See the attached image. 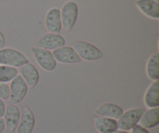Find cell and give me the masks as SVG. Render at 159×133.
<instances>
[{"instance_id": "9c48e42d", "label": "cell", "mask_w": 159, "mask_h": 133, "mask_svg": "<svg viewBox=\"0 0 159 133\" xmlns=\"http://www.w3.org/2000/svg\"><path fill=\"white\" fill-rule=\"evenodd\" d=\"M35 126V116L27 106L23 108L16 128V133H32Z\"/></svg>"}, {"instance_id": "7a4b0ae2", "label": "cell", "mask_w": 159, "mask_h": 133, "mask_svg": "<svg viewBox=\"0 0 159 133\" xmlns=\"http://www.w3.org/2000/svg\"><path fill=\"white\" fill-rule=\"evenodd\" d=\"M73 48L82 60L96 61L103 57V53L99 48L89 42L79 40L73 45Z\"/></svg>"}, {"instance_id": "52a82bcc", "label": "cell", "mask_w": 159, "mask_h": 133, "mask_svg": "<svg viewBox=\"0 0 159 133\" xmlns=\"http://www.w3.org/2000/svg\"><path fill=\"white\" fill-rule=\"evenodd\" d=\"M53 56L57 62L61 64H78L82 62L76 51L72 47L62 46L54 50Z\"/></svg>"}, {"instance_id": "e0dca14e", "label": "cell", "mask_w": 159, "mask_h": 133, "mask_svg": "<svg viewBox=\"0 0 159 133\" xmlns=\"http://www.w3.org/2000/svg\"><path fill=\"white\" fill-rule=\"evenodd\" d=\"M159 124V107L155 108H149L145 111L140 119V126L144 129H149L156 127Z\"/></svg>"}, {"instance_id": "484cf974", "label": "cell", "mask_w": 159, "mask_h": 133, "mask_svg": "<svg viewBox=\"0 0 159 133\" xmlns=\"http://www.w3.org/2000/svg\"><path fill=\"white\" fill-rule=\"evenodd\" d=\"M154 1H155V2H158L159 0H154Z\"/></svg>"}, {"instance_id": "30bf717a", "label": "cell", "mask_w": 159, "mask_h": 133, "mask_svg": "<svg viewBox=\"0 0 159 133\" xmlns=\"http://www.w3.org/2000/svg\"><path fill=\"white\" fill-rule=\"evenodd\" d=\"M20 111L15 104H9L6 107V111L3 115L6 129L9 132H14L16 130L20 118Z\"/></svg>"}, {"instance_id": "277c9868", "label": "cell", "mask_w": 159, "mask_h": 133, "mask_svg": "<svg viewBox=\"0 0 159 133\" xmlns=\"http://www.w3.org/2000/svg\"><path fill=\"white\" fill-rule=\"evenodd\" d=\"M145 110L139 107H134L127 110L123 112L122 115L118 118L117 126L118 129L123 131L131 130L135 126L138 125L141 116Z\"/></svg>"}, {"instance_id": "ba28073f", "label": "cell", "mask_w": 159, "mask_h": 133, "mask_svg": "<svg viewBox=\"0 0 159 133\" xmlns=\"http://www.w3.org/2000/svg\"><path fill=\"white\" fill-rule=\"evenodd\" d=\"M65 45V39L59 34L47 33L42 35L36 44V47L46 50H55Z\"/></svg>"}, {"instance_id": "d6986e66", "label": "cell", "mask_w": 159, "mask_h": 133, "mask_svg": "<svg viewBox=\"0 0 159 133\" xmlns=\"http://www.w3.org/2000/svg\"><path fill=\"white\" fill-rule=\"evenodd\" d=\"M18 75V69L15 67L8 65H0V82L7 83L11 82Z\"/></svg>"}, {"instance_id": "6da1fadb", "label": "cell", "mask_w": 159, "mask_h": 133, "mask_svg": "<svg viewBox=\"0 0 159 133\" xmlns=\"http://www.w3.org/2000/svg\"><path fill=\"white\" fill-rule=\"evenodd\" d=\"M29 62L26 56L18 50L12 48L0 49V65L18 68Z\"/></svg>"}, {"instance_id": "5bb4252c", "label": "cell", "mask_w": 159, "mask_h": 133, "mask_svg": "<svg viewBox=\"0 0 159 133\" xmlns=\"http://www.w3.org/2000/svg\"><path fill=\"white\" fill-rule=\"evenodd\" d=\"M123 112L124 110L122 107L113 103H105L101 104L96 110V114L98 116L114 120H117L122 115Z\"/></svg>"}, {"instance_id": "7402d4cb", "label": "cell", "mask_w": 159, "mask_h": 133, "mask_svg": "<svg viewBox=\"0 0 159 133\" xmlns=\"http://www.w3.org/2000/svg\"><path fill=\"white\" fill-rule=\"evenodd\" d=\"M6 104H5L4 101L0 98V118H3V115L5 114V111H6Z\"/></svg>"}, {"instance_id": "7c38bea8", "label": "cell", "mask_w": 159, "mask_h": 133, "mask_svg": "<svg viewBox=\"0 0 159 133\" xmlns=\"http://www.w3.org/2000/svg\"><path fill=\"white\" fill-rule=\"evenodd\" d=\"M45 26L49 33L59 34L61 30L60 9L57 8H51L48 11L45 17Z\"/></svg>"}, {"instance_id": "cb8c5ba5", "label": "cell", "mask_w": 159, "mask_h": 133, "mask_svg": "<svg viewBox=\"0 0 159 133\" xmlns=\"http://www.w3.org/2000/svg\"><path fill=\"white\" fill-rule=\"evenodd\" d=\"M5 129H6V126H5L3 118H0V133H3Z\"/></svg>"}, {"instance_id": "44dd1931", "label": "cell", "mask_w": 159, "mask_h": 133, "mask_svg": "<svg viewBox=\"0 0 159 133\" xmlns=\"http://www.w3.org/2000/svg\"><path fill=\"white\" fill-rule=\"evenodd\" d=\"M131 133H149V132L148 131V129H144L139 125H137L131 129Z\"/></svg>"}, {"instance_id": "d4e9b609", "label": "cell", "mask_w": 159, "mask_h": 133, "mask_svg": "<svg viewBox=\"0 0 159 133\" xmlns=\"http://www.w3.org/2000/svg\"><path fill=\"white\" fill-rule=\"evenodd\" d=\"M113 133H129L127 131H123V130H120V129H117L116 131H115Z\"/></svg>"}, {"instance_id": "4fadbf2b", "label": "cell", "mask_w": 159, "mask_h": 133, "mask_svg": "<svg viewBox=\"0 0 159 133\" xmlns=\"http://www.w3.org/2000/svg\"><path fill=\"white\" fill-rule=\"evenodd\" d=\"M96 130L99 133H113L118 129L117 121L112 118L96 115L93 118Z\"/></svg>"}, {"instance_id": "5b68a950", "label": "cell", "mask_w": 159, "mask_h": 133, "mask_svg": "<svg viewBox=\"0 0 159 133\" xmlns=\"http://www.w3.org/2000/svg\"><path fill=\"white\" fill-rule=\"evenodd\" d=\"M29 88L25 83L24 79L20 75H17L10 82L9 86V98L8 100L9 104H20L24 100Z\"/></svg>"}, {"instance_id": "8fae6325", "label": "cell", "mask_w": 159, "mask_h": 133, "mask_svg": "<svg viewBox=\"0 0 159 133\" xmlns=\"http://www.w3.org/2000/svg\"><path fill=\"white\" fill-rule=\"evenodd\" d=\"M20 76L24 79L28 88L33 89L37 87L40 80V73L33 64L27 63L20 67Z\"/></svg>"}, {"instance_id": "2e32d148", "label": "cell", "mask_w": 159, "mask_h": 133, "mask_svg": "<svg viewBox=\"0 0 159 133\" xmlns=\"http://www.w3.org/2000/svg\"><path fill=\"white\" fill-rule=\"evenodd\" d=\"M144 105L148 108L159 107V82L153 81L146 90L144 96Z\"/></svg>"}, {"instance_id": "8992f818", "label": "cell", "mask_w": 159, "mask_h": 133, "mask_svg": "<svg viewBox=\"0 0 159 133\" xmlns=\"http://www.w3.org/2000/svg\"><path fill=\"white\" fill-rule=\"evenodd\" d=\"M31 53L39 66L46 72H53L57 67V62L49 50L43 49L38 47H32Z\"/></svg>"}, {"instance_id": "9a60e30c", "label": "cell", "mask_w": 159, "mask_h": 133, "mask_svg": "<svg viewBox=\"0 0 159 133\" xmlns=\"http://www.w3.org/2000/svg\"><path fill=\"white\" fill-rule=\"evenodd\" d=\"M137 7L146 17L153 20L159 19V3L154 0H137Z\"/></svg>"}, {"instance_id": "603a6c76", "label": "cell", "mask_w": 159, "mask_h": 133, "mask_svg": "<svg viewBox=\"0 0 159 133\" xmlns=\"http://www.w3.org/2000/svg\"><path fill=\"white\" fill-rule=\"evenodd\" d=\"M5 44H6V38H5L4 34L2 33V31L0 30V49L4 48Z\"/></svg>"}, {"instance_id": "ffe728a7", "label": "cell", "mask_w": 159, "mask_h": 133, "mask_svg": "<svg viewBox=\"0 0 159 133\" xmlns=\"http://www.w3.org/2000/svg\"><path fill=\"white\" fill-rule=\"evenodd\" d=\"M9 86L0 82V98L2 101H8L9 98Z\"/></svg>"}, {"instance_id": "ac0fdd59", "label": "cell", "mask_w": 159, "mask_h": 133, "mask_svg": "<svg viewBox=\"0 0 159 133\" xmlns=\"http://www.w3.org/2000/svg\"><path fill=\"white\" fill-rule=\"evenodd\" d=\"M146 74L152 81L159 79V54L155 52L149 57L146 64Z\"/></svg>"}, {"instance_id": "3957f363", "label": "cell", "mask_w": 159, "mask_h": 133, "mask_svg": "<svg viewBox=\"0 0 159 133\" xmlns=\"http://www.w3.org/2000/svg\"><path fill=\"white\" fill-rule=\"evenodd\" d=\"M61 12V26L68 32L72 31L79 16V6L74 1L66 2L62 6Z\"/></svg>"}]
</instances>
